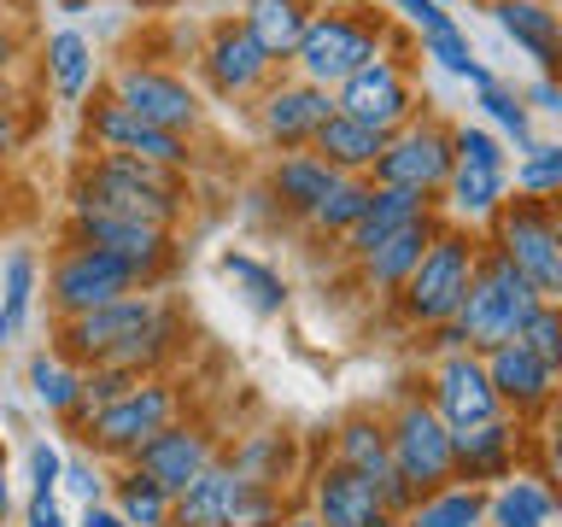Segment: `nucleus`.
Returning a JSON list of instances; mask_svg holds the SVG:
<instances>
[{
	"instance_id": "3",
	"label": "nucleus",
	"mask_w": 562,
	"mask_h": 527,
	"mask_svg": "<svg viewBox=\"0 0 562 527\" xmlns=\"http://www.w3.org/2000/svg\"><path fill=\"white\" fill-rule=\"evenodd\" d=\"M533 305H539V293L527 288L492 246H481L474 276H469V293H463V305H457V316H451V334H457L463 351L486 358V351H498L504 340H516V334L527 328Z\"/></svg>"
},
{
	"instance_id": "51",
	"label": "nucleus",
	"mask_w": 562,
	"mask_h": 527,
	"mask_svg": "<svg viewBox=\"0 0 562 527\" xmlns=\"http://www.w3.org/2000/svg\"><path fill=\"white\" fill-rule=\"evenodd\" d=\"M77 527H130L117 516V509H105V504H82V522Z\"/></svg>"
},
{
	"instance_id": "20",
	"label": "nucleus",
	"mask_w": 562,
	"mask_h": 527,
	"mask_svg": "<svg viewBox=\"0 0 562 527\" xmlns=\"http://www.w3.org/2000/svg\"><path fill=\"white\" fill-rule=\"evenodd\" d=\"M386 522V504H381V486L351 474L346 463H328L316 474V527H381Z\"/></svg>"
},
{
	"instance_id": "17",
	"label": "nucleus",
	"mask_w": 562,
	"mask_h": 527,
	"mask_svg": "<svg viewBox=\"0 0 562 527\" xmlns=\"http://www.w3.org/2000/svg\"><path fill=\"white\" fill-rule=\"evenodd\" d=\"M498 411L504 404L486 381V363L474 358V351H451L434 375V416L457 434V428H481V422H492Z\"/></svg>"
},
{
	"instance_id": "12",
	"label": "nucleus",
	"mask_w": 562,
	"mask_h": 527,
	"mask_svg": "<svg viewBox=\"0 0 562 527\" xmlns=\"http://www.w3.org/2000/svg\"><path fill=\"white\" fill-rule=\"evenodd\" d=\"M170 411H176V393L165 381L140 375L130 393H117L105 411L88 416V439L112 457H135V446H147L158 428H170Z\"/></svg>"
},
{
	"instance_id": "35",
	"label": "nucleus",
	"mask_w": 562,
	"mask_h": 527,
	"mask_svg": "<svg viewBox=\"0 0 562 527\" xmlns=\"http://www.w3.org/2000/svg\"><path fill=\"white\" fill-rule=\"evenodd\" d=\"M422 42V59H434L439 70H451L457 82H469V88H486V82H498L492 70L474 59V47H469V30L463 24H446V30H428V35H416Z\"/></svg>"
},
{
	"instance_id": "1",
	"label": "nucleus",
	"mask_w": 562,
	"mask_h": 527,
	"mask_svg": "<svg viewBox=\"0 0 562 527\" xmlns=\"http://www.w3.org/2000/svg\"><path fill=\"white\" fill-rule=\"evenodd\" d=\"M170 346H176V323L153 293L112 299V305H100L88 316H65L59 323V351L70 363H94V369L153 375Z\"/></svg>"
},
{
	"instance_id": "50",
	"label": "nucleus",
	"mask_w": 562,
	"mask_h": 527,
	"mask_svg": "<svg viewBox=\"0 0 562 527\" xmlns=\"http://www.w3.org/2000/svg\"><path fill=\"white\" fill-rule=\"evenodd\" d=\"M24 522H30V527H65V522H59V504H53V498H35V492H30Z\"/></svg>"
},
{
	"instance_id": "10",
	"label": "nucleus",
	"mask_w": 562,
	"mask_h": 527,
	"mask_svg": "<svg viewBox=\"0 0 562 527\" xmlns=\"http://www.w3.org/2000/svg\"><path fill=\"white\" fill-rule=\"evenodd\" d=\"M47 293H53V311H59V316H88V311L112 305V299L140 293V276H135L123 258L100 253V246L65 240V253L53 258Z\"/></svg>"
},
{
	"instance_id": "22",
	"label": "nucleus",
	"mask_w": 562,
	"mask_h": 527,
	"mask_svg": "<svg viewBox=\"0 0 562 527\" xmlns=\"http://www.w3.org/2000/svg\"><path fill=\"white\" fill-rule=\"evenodd\" d=\"M481 363H486V381H492V393H498V404L539 411V404H551V393H557V375L521 340H504L498 351H486Z\"/></svg>"
},
{
	"instance_id": "29",
	"label": "nucleus",
	"mask_w": 562,
	"mask_h": 527,
	"mask_svg": "<svg viewBox=\"0 0 562 527\" xmlns=\"http://www.w3.org/2000/svg\"><path fill=\"white\" fill-rule=\"evenodd\" d=\"M305 24H311L305 0H246V12H240V30L252 35L263 53H270V65H288L293 59Z\"/></svg>"
},
{
	"instance_id": "38",
	"label": "nucleus",
	"mask_w": 562,
	"mask_h": 527,
	"mask_svg": "<svg viewBox=\"0 0 562 527\" xmlns=\"http://www.w3.org/2000/svg\"><path fill=\"white\" fill-rule=\"evenodd\" d=\"M369 193H375V182H369V176H340V188H334L305 223H311V228H323V235H334V240H346V228L363 217Z\"/></svg>"
},
{
	"instance_id": "13",
	"label": "nucleus",
	"mask_w": 562,
	"mask_h": 527,
	"mask_svg": "<svg viewBox=\"0 0 562 527\" xmlns=\"http://www.w3.org/2000/svg\"><path fill=\"white\" fill-rule=\"evenodd\" d=\"M328 117H334V94L305 77H270V88L258 94V135L276 153H305Z\"/></svg>"
},
{
	"instance_id": "14",
	"label": "nucleus",
	"mask_w": 562,
	"mask_h": 527,
	"mask_svg": "<svg viewBox=\"0 0 562 527\" xmlns=\"http://www.w3.org/2000/svg\"><path fill=\"white\" fill-rule=\"evenodd\" d=\"M70 240L82 246H100V253L123 258L130 270L140 276V288L170 264V228L158 223H135V217H112V211H70Z\"/></svg>"
},
{
	"instance_id": "15",
	"label": "nucleus",
	"mask_w": 562,
	"mask_h": 527,
	"mask_svg": "<svg viewBox=\"0 0 562 527\" xmlns=\"http://www.w3.org/2000/svg\"><path fill=\"white\" fill-rule=\"evenodd\" d=\"M88 141L100 153H123V158H147V165H165V170H188L193 147L182 135H165L153 123H140L135 112H123L117 100H94L88 105Z\"/></svg>"
},
{
	"instance_id": "7",
	"label": "nucleus",
	"mask_w": 562,
	"mask_h": 527,
	"mask_svg": "<svg viewBox=\"0 0 562 527\" xmlns=\"http://www.w3.org/2000/svg\"><path fill=\"white\" fill-rule=\"evenodd\" d=\"M451 165H457L451 123L434 117V112H416L404 130H393L381 141V158H375V170H369V182H375V188H411V193L439 200Z\"/></svg>"
},
{
	"instance_id": "25",
	"label": "nucleus",
	"mask_w": 562,
	"mask_h": 527,
	"mask_svg": "<svg viewBox=\"0 0 562 527\" xmlns=\"http://www.w3.org/2000/svg\"><path fill=\"white\" fill-rule=\"evenodd\" d=\"M428 211H439L428 193H411V188H375V193H369V205H363V217L346 228V253H351V258L375 253L386 235H398L404 223L428 217Z\"/></svg>"
},
{
	"instance_id": "6",
	"label": "nucleus",
	"mask_w": 562,
	"mask_h": 527,
	"mask_svg": "<svg viewBox=\"0 0 562 527\" xmlns=\"http://www.w3.org/2000/svg\"><path fill=\"white\" fill-rule=\"evenodd\" d=\"M474 258H481V240H474L469 228H457V223H439V235L428 240V253H422V264L411 270V281L398 288L404 316L422 323V328L451 323L457 305H463V293H469Z\"/></svg>"
},
{
	"instance_id": "48",
	"label": "nucleus",
	"mask_w": 562,
	"mask_h": 527,
	"mask_svg": "<svg viewBox=\"0 0 562 527\" xmlns=\"http://www.w3.org/2000/svg\"><path fill=\"white\" fill-rule=\"evenodd\" d=\"M18 147H24V117H18V100L0 88V158L18 153Z\"/></svg>"
},
{
	"instance_id": "19",
	"label": "nucleus",
	"mask_w": 562,
	"mask_h": 527,
	"mask_svg": "<svg viewBox=\"0 0 562 527\" xmlns=\"http://www.w3.org/2000/svg\"><path fill=\"white\" fill-rule=\"evenodd\" d=\"M135 474H147V481H158L176 498V492H182L193 474H200L205 463H217V457H211V439L200 434V428H188V422H170V428H158L147 446H135Z\"/></svg>"
},
{
	"instance_id": "2",
	"label": "nucleus",
	"mask_w": 562,
	"mask_h": 527,
	"mask_svg": "<svg viewBox=\"0 0 562 527\" xmlns=\"http://www.w3.org/2000/svg\"><path fill=\"white\" fill-rule=\"evenodd\" d=\"M70 211H112V217L176 228V217L188 211V182L182 170L147 165V158L94 153L70 182Z\"/></svg>"
},
{
	"instance_id": "11",
	"label": "nucleus",
	"mask_w": 562,
	"mask_h": 527,
	"mask_svg": "<svg viewBox=\"0 0 562 527\" xmlns=\"http://www.w3.org/2000/svg\"><path fill=\"white\" fill-rule=\"evenodd\" d=\"M334 112H346V117L369 123V130L393 135V130H404V123L422 112V94H416L411 70H404L393 53H381V59H369L363 70H351V77L334 88Z\"/></svg>"
},
{
	"instance_id": "40",
	"label": "nucleus",
	"mask_w": 562,
	"mask_h": 527,
	"mask_svg": "<svg viewBox=\"0 0 562 527\" xmlns=\"http://www.w3.org/2000/svg\"><path fill=\"white\" fill-rule=\"evenodd\" d=\"M117 516L130 522V527H170V492L130 469L117 481Z\"/></svg>"
},
{
	"instance_id": "42",
	"label": "nucleus",
	"mask_w": 562,
	"mask_h": 527,
	"mask_svg": "<svg viewBox=\"0 0 562 527\" xmlns=\"http://www.w3.org/2000/svg\"><path fill=\"white\" fill-rule=\"evenodd\" d=\"M516 340L533 351V358L551 369V375H562V305H551V299H539L533 316H527V328L516 334Z\"/></svg>"
},
{
	"instance_id": "28",
	"label": "nucleus",
	"mask_w": 562,
	"mask_h": 527,
	"mask_svg": "<svg viewBox=\"0 0 562 527\" xmlns=\"http://www.w3.org/2000/svg\"><path fill=\"white\" fill-rule=\"evenodd\" d=\"M451 457L463 481H492V474H509L516 463V428L504 416L481 422V428H457L451 434Z\"/></svg>"
},
{
	"instance_id": "33",
	"label": "nucleus",
	"mask_w": 562,
	"mask_h": 527,
	"mask_svg": "<svg viewBox=\"0 0 562 527\" xmlns=\"http://www.w3.org/2000/svg\"><path fill=\"white\" fill-rule=\"evenodd\" d=\"M217 270L235 281L240 299H246V305H252L258 316H276L281 305H288V281H281L263 258H252V253H223V258H217Z\"/></svg>"
},
{
	"instance_id": "39",
	"label": "nucleus",
	"mask_w": 562,
	"mask_h": 527,
	"mask_svg": "<svg viewBox=\"0 0 562 527\" xmlns=\"http://www.w3.org/2000/svg\"><path fill=\"white\" fill-rule=\"evenodd\" d=\"M474 105L486 112V123H498V130L516 141V153H533L539 141H533V117H527V105L516 88H504V82H486V88H474Z\"/></svg>"
},
{
	"instance_id": "49",
	"label": "nucleus",
	"mask_w": 562,
	"mask_h": 527,
	"mask_svg": "<svg viewBox=\"0 0 562 527\" xmlns=\"http://www.w3.org/2000/svg\"><path fill=\"white\" fill-rule=\"evenodd\" d=\"M521 105H527V112H551V117H562V77H539V82L521 94Z\"/></svg>"
},
{
	"instance_id": "57",
	"label": "nucleus",
	"mask_w": 562,
	"mask_h": 527,
	"mask_svg": "<svg viewBox=\"0 0 562 527\" xmlns=\"http://www.w3.org/2000/svg\"><path fill=\"white\" fill-rule=\"evenodd\" d=\"M439 7H451V0H439Z\"/></svg>"
},
{
	"instance_id": "54",
	"label": "nucleus",
	"mask_w": 562,
	"mask_h": 527,
	"mask_svg": "<svg viewBox=\"0 0 562 527\" xmlns=\"http://www.w3.org/2000/svg\"><path fill=\"white\" fill-rule=\"evenodd\" d=\"M551 463H557V481H562V434L551 439Z\"/></svg>"
},
{
	"instance_id": "31",
	"label": "nucleus",
	"mask_w": 562,
	"mask_h": 527,
	"mask_svg": "<svg viewBox=\"0 0 562 527\" xmlns=\"http://www.w3.org/2000/svg\"><path fill=\"white\" fill-rule=\"evenodd\" d=\"M35 253L30 246H12L7 264H0V346H18L30 328V311H35Z\"/></svg>"
},
{
	"instance_id": "46",
	"label": "nucleus",
	"mask_w": 562,
	"mask_h": 527,
	"mask_svg": "<svg viewBox=\"0 0 562 527\" xmlns=\"http://www.w3.org/2000/svg\"><path fill=\"white\" fill-rule=\"evenodd\" d=\"M59 474H65V457L59 451H53V446H30V486H35V498H53Z\"/></svg>"
},
{
	"instance_id": "30",
	"label": "nucleus",
	"mask_w": 562,
	"mask_h": 527,
	"mask_svg": "<svg viewBox=\"0 0 562 527\" xmlns=\"http://www.w3.org/2000/svg\"><path fill=\"white\" fill-rule=\"evenodd\" d=\"M334 463H346L351 474L386 486L393 481V451H386V422L381 416H346L334 434Z\"/></svg>"
},
{
	"instance_id": "24",
	"label": "nucleus",
	"mask_w": 562,
	"mask_h": 527,
	"mask_svg": "<svg viewBox=\"0 0 562 527\" xmlns=\"http://www.w3.org/2000/svg\"><path fill=\"white\" fill-rule=\"evenodd\" d=\"M270 200H276V211H293V217H311L316 205L328 200L334 188H340V170L334 165H323L311 147L305 153H281L276 165H270Z\"/></svg>"
},
{
	"instance_id": "8",
	"label": "nucleus",
	"mask_w": 562,
	"mask_h": 527,
	"mask_svg": "<svg viewBox=\"0 0 562 527\" xmlns=\"http://www.w3.org/2000/svg\"><path fill=\"white\" fill-rule=\"evenodd\" d=\"M105 100H117L123 112H135L140 123H153L165 135H182V141H193L205 123V105L188 88V77H176L165 65H147V59L117 65L112 82H105Z\"/></svg>"
},
{
	"instance_id": "36",
	"label": "nucleus",
	"mask_w": 562,
	"mask_h": 527,
	"mask_svg": "<svg viewBox=\"0 0 562 527\" xmlns=\"http://www.w3.org/2000/svg\"><path fill=\"white\" fill-rule=\"evenodd\" d=\"M492 527H551L557 516V492L539 486V481H509L498 498L486 504Z\"/></svg>"
},
{
	"instance_id": "5",
	"label": "nucleus",
	"mask_w": 562,
	"mask_h": 527,
	"mask_svg": "<svg viewBox=\"0 0 562 527\" xmlns=\"http://www.w3.org/2000/svg\"><path fill=\"white\" fill-rule=\"evenodd\" d=\"M481 246H492L539 299H551V305L562 299V240L551 223V200H533V193L504 200L498 217H492V235Z\"/></svg>"
},
{
	"instance_id": "26",
	"label": "nucleus",
	"mask_w": 562,
	"mask_h": 527,
	"mask_svg": "<svg viewBox=\"0 0 562 527\" xmlns=\"http://www.w3.org/2000/svg\"><path fill=\"white\" fill-rule=\"evenodd\" d=\"M439 211H428V217H416V223H404L398 235H386L375 253H363L358 264H363V281L369 288H404L411 281V270L422 264V253H428V240L439 235Z\"/></svg>"
},
{
	"instance_id": "47",
	"label": "nucleus",
	"mask_w": 562,
	"mask_h": 527,
	"mask_svg": "<svg viewBox=\"0 0 562 527\" xmlns=\"http://www.w3.org/2000/svg\"><path fill=\"white\" fill-rule=\"evenodd\" d=\"M59 486H70L82 504H100V486H105V481H100V469H94V463H82V457H77V463H65Z\"/></svg>"
},
{
	"instance_id": "16",
	"label": "nucleus",
	"mask_w": 562,
	"mask_h": 527,
	"mask_svg": "<svg viewBox=\"0 0 562 527\" xmlns=\"http://www.w3.org/2000/svg\"><path fill=\"white\" fill-rule=\"evenodd\" d=\"M200 70H205L211 94H223V100L263 94V88H270V77H276L270 53H263L240 24H217V35H211L205 53H200Z\"/></svg>"
},
{
	"instance_id": "59",
	"label": "nucleus",
	"mask_w": 562,
	"mask_h": 527,
	"mask_svg": "<svg viewBox=\"0 0 562 527\" xmlns=\"http://www.w3.org/2000/svg\"><path fill=\"white\" fill-rule=\"evenodd\" d=\"M557 305H562V299H557Z\"/></svg>"
},
{
	"instance_id": "43",
	"label": "nucleus",
	"mask_w": 562,
	"mask_h": 527,
	"mask_svg": "<svg viewBox=\"0 0 562 527\" xmlns=\"http://www.w3.org/2000/svg\"><path fill=\"white\" fill-rule=\"evenodd\" d=\"M516 188L533 193V200H551V193H562V147H533V153H521Z\"/></svg>"
},
{
	"instance_id": "27",
	"label": "nucleus",
	"mask_w": 562,
	"mask_h": 527,
	"mask_svg": "<svg viewBox=\"0 0 562 527\" xmlns=\"http://www.w3.org/2000/svg\"><path fill=\"white\" fill-rule=\"evenodd\" d=\"M381 141H386L381 130H369V123L334 112L323 130L311 135V153L323 158V165H334L340 176H369V170H375V158H381Z\"/></svg>"
},
{
	"instance_id": "45",
	"label": "nucleus",
	"mask_w": 562,
	"mask_h": 527,
	"mask_svg": "<svg viewBox=\"0 0 562 527\" xmlns=\"http://www.w3.org/2000/svg\"><path fill=\"white\" fill-rule=\"evenodd\" d=\"M393 12L411 24L416 35H428V30H446V24H457V18L439 7V0H393Z\"/></svg>"
},
{
	"instance_id": "21",
	"label": "nucleus",
	"mask_w": 562,
	"mask_h": 527,
	"mask_svg": "<svg viewBox=\"0 0 562 527\" xmlns=\"http://www.w3.org/2000/svg\"><path fill=\"white\" fill-rule=\"evenodd\" d=\"M504 200H509V165H451L434 205H446V217L463 228V223H492Z\"/></svg>"
},
{
	"instance_id": "58",
	"label": "nucleus",
	"mask_w": 562,
	"mask_h": 527,
	"mask_svg": "<svg viewBox=\"0 0 562 527\" xmlns=\"http://www.w3.org/2000/svg\"><path fill=\"white\" fill-rule=\"evenodd\" d=\"M381 527H393V522H381Z\"/></svg>"
},
{
	"instance_id": "41",
	"label": "nucleus",
	"mask_w": 562,
	"mask_h": 527,
	"mask_svg": "<svg viewBox=\"0 0 562 527\" xmlns=\"http://www.w3.org/2000/svg\"><path fill=\"white\" fill-rule=\"evenodd\" d=\"M30 386H35V399H42L47 411L70 416V404H77V393H82V375H77V369H70L65 358H47V351H35V358H30Z\"/></svg>"
},
{
	"instance_id": "9",
	"label": "nucleus",
	"mask_w": 562,
	"mask_h": 527,
	"mask_svg": "<svg viewBox=\"0 0 562 527\" xmlns=\"http://www.w3.org/2000/svg\"><path fill=\"white\" fill-rule=\"evenodd\" d=\"M386 451H393V474L416 498H428L446 481H457V457H451V428L434 416V404L404 399L398 416L386 422Z\"/></svg>"
},
{
	"instance_id": "52",
	"label": "nucleus",
	"mask_w": 562,
	"mask_h": 527,
	"mask_svg": "<svg viewBox=\"0 0 562 527\" xmlns=\"http://www.w3.org/2000/svg\"><path fill=\"white\" fill-rule=\"evenodd\" d=\"M12 59H18V35H12L7 24H0V77L12 70Z\"/></svg>"
},
{
	"instance_id": "53",
	"label": "nucleus",
	"mask_w": 562,
	"mask_h": 527,
	"mask_svg": "<svg viewBox=\"0 0 562 527\" xmlns=\"http://www.w3.org/2000/svg\"><path fill=\"white\" fill-rule=\"evenodd\" d=\"M12 516V486H7V463H0V522Z\"/></svg>"
},
{
	"instance_id": "18",
	"label": "nucleus",
	"mask_w": 562,
	"mask_h": 527,
	"mask_svg": "<svg viewBox=\"0 0 562 527\" xmlns=\"http://www.w3.org/2000/svg\"><path fill=\"white\" fill-rule=\"evenodd\" d=\"M498 30L516 42V53L539 65V77H562V12L551 0H486Z\"/></svg>"
},
{
	"instance_id": "34",
	"label": "nucleus",
	"mask_w": 562,
	"mask_h": 527,
	"mask_svg": "<svg viewBox=\"0 0 562 527\" xmlns=\"http://www.w3.org/2000/svg\"><path fill=\"white\" fill-rule=\"evenodd\" d=\"M486 522V498L474 486H439L428 498L411 504L404 527H481Z\"/></svg>"
},
{
	"instance_id": "23",
	"label": "nucleus",
	"mask_w": 562,
	"mask_h": 527,
	"mask_svg": "<svg viewBox=\"0 0 562 527\" xmlns=\"http://www.w3.org/2000/svg\"><path fill=\"white\" fill-rule=\"evenodd\" d=\"M240 486H246V481L235 474V463H205V469L170 498V527H228Z\"/></svg>"
},
{
	"instance_id": "32",
	"label": "nucleus",
	"mask_w": 562,
	"mask_h": 527,
	"mask_svg": "<svg viewBox=\"0 0 562 527\" xmlns=\"http://www.w3.org/2000/svg\"><path fill=\"white\" fill-rule=\"evenodd\" d=\"M42 65H47V88L59 105H77L88 94V82H94V47H88L82 30H53Z\"/></svg>"
},
{
	"instance_id": "55",
	"label": "nucleus",
	"mask_w": 562,
	"mask_h": 527,
	"mask_svg": "<svg viewBox=\"0 0 562 527\" xmlns=\"http://www.w3.org/2000/svg\"><path fill=\"white\" fill-rule=\"evenodd\" d=\"M551 223H557V240H562V193L551 200Z\"/></svg>"
},
{
	"instance_id": "56",
	"label": "nucleus",
	"mask_w": 562,
	"mask_h": 527,
	"mask_svg": "<svg viewBox=\"0 0 562 527\" xmlns=\"http://www.w3.org/2000/svg\"><path fill=\"white\" fill-rule=\"evenodd\" d=\"M281 527H316V522H311V516H299V522H281Z\"/></svg>"
},
{
	"instance_id": "37",
	"label": "nucleus",
	"mask_w": 562,
	"mask_h": 527,
	"mask_svg": "<svg viewBox=\"0 0 562 527\" xmlns=\"http://www.w3.org/2000/svg\"><path fill=\"white\" fill-rule=\"evenodd\" d=\"M288 463H293V451H288V439H281V434H252L235 451V474H240V481L270 486V492L288 481Z\"/></svg>"
},
{
	"instance_id": "4",
	"label": "nucleus",
	"mask_w": 562,
	"mask_h": 527,
	"mask_svg": "<svg viewBox=\"0 0 562 527\" xmlns=\"http://www.w3.org/2000/svg\"><path fill=\"white\" fill-rule=\"evenodd\" d=\"M386 53V18L369 12V7H323L311 12L305 35H299L293 47V70L316 88H340L351 70H363L369 59H381Z\"/></svg>"
},
{
	"instance_id": "44",
	"label": "nucleus",
	"mask_w": 562,
	"mask_h": 527,
	"mask_svg": "<svg viewBox=\"0 0 562 527\" xmlns=\"http://www.w3.org/2000/svg\"><path fill=\"white\" fill-rule=\"evenodd\" d=\"M451 153H457V165H509L504 141L481 130V123H451Z\"/></svg>"
}]
</instances>
